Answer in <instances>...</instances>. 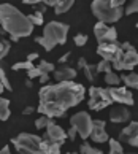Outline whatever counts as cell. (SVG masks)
<instances>
[{
  "mask_svg": "<svg viewBox=\"0 0 138 154\" xmlns=\"http://www.w3.org/2000/svg\"><path fill=\"white\" fill-rule=\"evenodd\" d=\"M5 92V88L2 86V83H0V94H3Z\"/></svg>",
  "mask_w": 138,
  "mask_h": 154,
  "instance_id": "obj_46",
  "label": "cell"
},
{
  "mask_svg": "<svg viewBox=\"0 0 138 154\" xmlns=\"http://www.w3.org/2000/svg\"><path fill=\"white\" fill-rule=\"evenodd\" d=\"M8 64L5 60H0V83H2V86L7 89V91H13V88H11V83L8 79Z\"/></svg>",
  "mask_w": 138,
  "mask_h": 154,
  "instance_id": "obj_17",
  "label": "cell"
},
{
  "mask_svg": "<svg viewBox=\"0 0 138 154\" xmlns=\"http://www.w3.org/2000/svg\"><path fill=\"white\" fill-rule=\"evenodd\" d=\"M138 11V2L136 0H132V2H129V5L125 7L124 10V14H133Z\"/></svg>",
  "mask_w": 138,
  "mask_h": 154,
  "instance_id": "obj_33",
  "label": "cell"
},
{
  "mask_svg": "<svg viewBox=\"0 0 138 154\" xmlns=\"http://www.w3.org/2000/svg\"><path fill=\"white\" fill-rule=\"evenodd\" d=\"M67 134V138H70V140H75V137H76L78 134H76V130H75L72 125H70V129H68V132H65Z\"/></svg>",
  "mask_w": 138,
  "mask_h": 154,
  "instance_id": "obj_37",
  "label": "cell"
},
{
  "mask_svg": "<svg viewBox=\"0 0 138 154\" xmlns=\"http://www.w3.org/2000/svg\"><path fill=\"white\" fill-rule=\"evenodd\" d=\"M0 32H3V30H2V29H0Z\"/></svg>",
  "mask_w": 138,
  "mask_h": 154,
  "instance_id": "obj_49",
  "label": "cell"
},
{
  "mask_svg": "<svg viewBox=\"0 0 138 154\" xmlns=\"http://www.w3.org/2000/svg\"><path fill=\"white\" fill-rule=\"evenodd\" d=\"M119 79L125 84V88H132V89H136L138 88V75L135 72H130L127 73V75H122V76H119Z\"/></svg>",
  "mask_w": 138,
  "mask_h": 154,
  "instance_id": "obj_18",
  "label": "cell"
},
{
  "mask_svg": "<svg viewBox=\"0 0 138 154\" xmlns=\"http://www.w3.org/2000/svg\"><path fill=\"white\" fill-rule=\"evenodd\" d=\"M127 154H135V152H127Z\"/></svg>",
  "mask_w": 138,
  "mask_h": 154,
  "instance_id": "obj_48",
  "label": "cell"
},
{
  "mask_svg": "<svg viewBox=\"0 0 138 154\" xmlns=\"http://www.w3.org/2000/svg\"><path fill=\"white\" fill-rule=\"evenodd\" d=\"M35 65H33V62H16L14 65H11V70H30V68H33Z\"/></svg>",
  "mask_w": 138,
  "mask_h": 154,
  "instance_id": "obj_31",
  "label": "cell"
},
{
  "mask_svg": "<svg viewBox=\"0 0 138 154\" xmlns=\"http://www.w3.org/2000/svg\"><path fill=\"white\" fill-rule=\"evenodd\" d=\"M94 35L99 43H106V42H114L118 40V32L114 27L103 24V22H95L94 26Z\"/></svg>",
  "mask_w": 138,
  "mask_h": 154,
  "instance_id": "obj_9",
  "label": "cell"
},
{
  "mask_svg": "<svg viewBox=\"0 0 138 154\" xmlns=\"http://www.w3.org/2000/svg\"><path fill=\"white\" fill-rule=\"evenodd\" d=\"M10 116H11L10 100L8 99H3V97L0 95V121H8Z\"/></svg>",
  "mask_w": 138,
  "mask_h": 154,
  "instance_id": "obj_20",
  "label": "cell"
},
{
  "mask_svg": "<svg viewBox=\"0 0 138 154\" xmlns=\"http://www.w3.org/2000/svg\"><path fill=\"white\" fill-rule=\"evenodd\" d=\"M73 0H57L56 5H54V13L56 14H64L67 13L68 10L73 7Z\"/></svg>",
  "mask_w": 138,
  "mask_h": 154,
  "instance_id": "obj_19",
  "label": "cell"
},
{
  "mask_svg": "<svg viewBox=\"0 0 138 154\" xmlns=\"http://www.w3.org/2000/svg\"><path fill=\"white\" fill-rule=\"evenodd\" d=\"M87 92H89V108L94 105V103H97V102H100V100H103V102H106V103H113L111 102V99H110V94H108V89H105V88H99V86H90L89 89H87Z\"/></svg>",
  "mask_w": 138,
  "mask_h": 154,
  "instance_id": "obj_12",
  "label": "cell"
},
{
  "mask_svg": "<svg viewBox=\"0 0 138 154\" xmlns=\"http://www.w3.org/2000/svg\"><path fill=\"white\" fill-rule=\"evenodd\" d=\"M92 121L90 115L87 111H78L76 115H73L70 118V125L76 130V134L81 137L83 140L89 138L90 135V129H92Z\"/></svg>",
  "mask_w": 138,
  "mask_h": 154,
  "instance_id": "obj_7",
  "label": "cell"
},
{
  "mask_svg": "<svg viewBox=\"0 0 138 154\" xmlns=\"http://www.w3.org/2000/svg\"><path fill=\"white\" fill-rule=\"evenodd\" d=\"M79 154H103V152H102V149L92 148L87 141H84V143L79 146Z\"/></svg>",
  "mask_w": 138,
  "mask_h": 154,
  "instance_id": "obj_28",
  "label": "cell"
},
{
  "mask_svg": "<svg viewBox=\"0 0 138 154\" xmlns=\"http://www.w3.org/2000/svg\"><path fill=\"white\" fill-rule=\"evenodd\" d=\"M53 122H54V119H51V118H48V116H43V115H41V116H40L37 121H35V127L44 130L49 124H53Z\"/></svg>",
  "mask_w": 138,
  "mask_h": 154,
  "instance_id": "obj_29",
  "label": "cell"
},
{
  "mask_svg": "<svg viewBox=\"0 0 138 154\" xmlns=\"http://www.w3.org/2000/svg\"><path fill=\"white\" fill-rule=\"evenodd\" d=\"M136 65H138V53L136 51H127V53L122 54L119 64L114 65L113 68H116V70H133Z\"/></svg>",
  "mask_w": 138,
  "mask_h": 154,
  "instance_id": "obj_13",
  "label": "cell"
},
{
  "mask_svg": "<svg viewBox=\"0 0 138 154\" xmlns=\"http://www.w3.org/2000/svg\"><path fill=\"white\" fill-rule=\"evenodd\" d=\"M53 73H54V78L57 79V83H60V81H73V78H76L78 75V70L68 65H60Z\"/></svg>",
  "mask_w": 138,
  "mask_h": 154,
  "instance_id": "obj_15",
  "label": "cell"
},
{
  "mask_svg": "<svg viewBox=\"0 0 138 154\" xmlns=\"http://www.w3.org/2000/svg\"><path fill=\"white\" fill-rule=\"evenodd\" d=\"M0 29L10 35L11 42L29 37L35 27L29 21L27 14L11 3H0Z\"/></svg>",
  "mask_w": 138,
  "mask_h": 154,
  "instance_id": "obj_2",
  "label": "cell"
},
{
  "mask_svg": "<svg viewBox=\"0 0 138 154\" xmlns=\"http://www.w3.org/2000/svg\"><path fill=\"white\" fill-rule=\"evenodd\" d=\"M33 113H35V108H33V106H26L24 110H22V115H24V116L33 115Z\"/></svg>",
  "mask_w": 138,
  "mask_h": 154,
  "instance_id": "obj_38",
  "label": "cell"
},
{
  "mask_svg": "<svg viewBox=\"0 0 138 154\" xmlns=\"http://www.w3.org/2000/svg\"><path fill=\"white\" fill-rule=\"evenodd\" d=\"M105 125L106 122L103 121V119H95V121H92V129H90V138L92 141H95V143H105L108 141V134L105 130Z\"/></svg>",
  "mask_w": 138,
  "mask_h": 154,
  "instance_id": "obj_11",
  "label": "cell"
},
{
  "mask_svg": "<svg viewBox=\"0 0 138 154\" xmlns=\"http://www.w3.org/2000/svg\"><path fill=\"white\" fill-rule=\"evenodd\" d=\"M40 76H41V72H40L37 67H33V68H30V70H27V78H29V79L40 78Z\"/></svg>",
  "mask_w": 138,
  "mask_h": 154,
  "instance_id": "obj_34",
  "label": "cell"
},
{
  "mask_svg": "<svg viewBox=\"0 0 138 154\" xmlns=\"http://www.w3.org/2000/svg\"><path fill=\"white\" fill-rule=\"evenodd\" d=\"M27 18L32 22V26H43V22H44V14L37 11V10L33 11L32 14H27Z\"/></svg>",
  "mask_w": 138,
  "mask_h": 154,
  "instance_id": "obj_23",
  "label": "cell"
},
{
  "mask_svg": "<svg viewBox=\"0 0 138 154\" xmlns=\"http://www.w3.org/2000/svg\"><path fill=\"white\" fill-rule=\"evenodd\" d=\"M108 141H110V154H125V152H124L122 145H121L118 140H114V138H108Z\"/></svg>",
  "mask_w": 138,
  "mask_h": 154,
  "instance_id": "obj_27",
  "label": "cell"
},
{
  "mask_svg": "<svg viewBox=\"0 0 138 154\" xmlns=\"http://www.w3.org/2000/svg\"><path fill=\"white\" fill-rule=\"evenodd\" d=\"M56 2H57V0H43V3H44L46 8H48V7H53V8H54Z\"/></svg>",
  "mask_w": 138,
  "mask_h": 154,
  "instance_id": "obj_42",
  "label": "cell"
},
{
  "mask_svg": "<svg viewBox=\"0 0 138 154\" xmlns=\"http://www.w3.org/2000/svg\"><path fill=\"white\" fill-rule=\"evenodd\" d=\"M133 137H138V122L136 121H130V124L125 129H122L119 132V138L118 141H129Z\"/></svg>",
  "mask_w": 138,
  "mask_h": 154,
  "instance_id": "obj_16",
  "label": "cell"
},
{
  "mask_svg": "<svg viewBox=\"0 0 138 154\" xmlns=\"http://www.w3.org/2000/svg\"><path fill=\"white\" fill-rule=\"evenodd\" d=\"M92 14L97 18V22H103V24H113L118 22L124 14V8H114L111 7L110 0H94L90 3Z\"/></svg>",
  "mask_w": 138,
  "mask_h": 154,
  "instance_id": "obj_4",
  "label": "cell"
},
{
  "mask_svg": "<svg viewBox=\"0 0 138 154\" xmlns=\"http://www.w3.org/2000/svg\"><path fill=\"white\" fill-rule=\"evenodd\" d=\"M106 106H110V103H106V102L100 100V102H97V103L92 105V106H90V110H94V111H100V110H103V108H106Z\"/></svg>",
  "mask_w": 138,
  "mask_h": 154,
  "instance_id": "obj_35",
  "label": "cell"
},
{
  "mask_svg": "<svg viewBox=\"0 0 138 154\" xmlns=\"http://www.w3.org/2000/svg\"><path fill=\"white\" fill-rule=\"evenodd\" d=\"M10 49H11V43L5 38H0V60H3L5 57H7Z\"/></svg>",
  "mask_w": 138,
  "mask_h": 154,
  "instance_id": "obj_26",
  "label": "cell"
},
{
  "mask_svg": "<svg viewBox=\"0 0 138 154\" xmlns=\"http://www.w3.org/2000/svg\"><path fill=\"white\" fill-rule=\"evenodd\" d=\"M86 89L83 84L75 81H60L56 84H46L40 89L38 113L51 119L64 118L70 108L84 100Z\"/></svg>",
  "mask_w": 138,
  "mask_h": 154,
  "instance_id": "obj_1",
  "label": "cell"
},
{
  "mask_svg": "<svg viewBox=\"0 0 138 154\" xmlns=\"http://www.w3.org/2000/svg\"><path fill=\"white\" fill-rule=\"evenodd\" d=\"M97 54L100 56L103 60H108L111 64V68L119 64L121 57H122L124 51L121 49V42L114 40V42H106V43H99L97 46Z\"/></svg>",
  "mask_w": 138,
  "mask_h": 154,
  "instance_id": "obj_6",
  "label": "cell"
},
{
  "mask_svg": "<svg viewBox=\"0 0 138 154\" xmlns=\"http://www.w3.org/2000/svg\"><path fill=\"white\" fill-rule=\"evenodd\" d=\"M121 49L124 51V53H127V51H136L135 46L132 45L130 42H124V43H121Z\"/></svg>",
  "mask_w": 138,
  "mask_h": 154,
  "instance_id": "obj_36",
  "label": "cell"
},
{
  "mask_svg": "<svg viewBox=\"0 0 138 154\" xmlns=\"http://www.w3.org/2000/svg\"><path fill=\"white\" fill-rule=\"evenodd\" d=\"M35 59H38V53H30L27 56V62H33Z\"/></svg>",
  "mask_w": 138,
  "mask_h": 154,
  "instance_id": "obj_41",
  "label": "cell"
},
{
  "mask_svg": "<svg viewBox=\"0 0 138 154\" xmlns=\"http://www.w3.org/2000/svg\"><path fill=\"white\" fill-rule=\"evenodd\" d=\"M41 140L43 141H51V143H59L60 146L65 143V140H67V134H65V130L60 127V125H57L56 122L53 124H49L48 127L44 129V134L41 137Z\"/></svg>",
  "mask_w": 138,
  "mask_h": 154,
  "instance_id": "obj_8",
  "label": "cell"
},
{
  "mask_svg": "<svg viewBox=\"0 0 138 154\" xmlns=\"http://www.w3.org/2000/svg\"><path fill=\"white\" fill-rule=\"evenodd\" d=\"M26 86H27V88H32V79H27V81H26Z\"/></svg>",
  "mask_w": 138,
  "mask_h": 154,
  "instance_id": "obj_45",
  "label": "cell"
},
{
  "mask_svg": "<svg viewBox=\"0 0 138 154\" xmlns=\"http://www.w3.org/2000/svg\"><path fill=\"white\" fill-rule=\"evenodd\" d=\"M108 94H110V99L114 103H121V105H133V95H132V91H129L127 88H108Z\"/></svg>",
  "mask_w": 138,
  "mask_h": 154,
  "instance_id": "obj_10",
  "label": "cell"
},
{
  "mask_svg": "<svg viewBox=\"0 0 138 154\" xmlns=\"http://www.w3.org/2000/svg\"><path fill=\"white\" fill-rule=\"evenodd\" d=\"M95 65H97V72H99V73H110V72H113L111 70V64L108 60L102 59L99 64H95Z\"/></svg>",
  "mask_w": 138,
  "mask_h": 154,
  "instance_id": "obj_30",
  "label": "cell"
},
{
  "mask_svg": "<svg viewBox=\"0 0 138 154\" xmlns=\"http://www.w3.org/2000/svg\"><path fill=\"white\" fill-rule=\"evenodd\" d=\"M24 3L26 5H33V7H35V5L40 3V0H24Z\"/></svg>",
  "mask_w": 138,
  "mask_h": 154,
  "instance_id": "obj_44",
  "label": "cell"
},
{
  "mask_svg": "<svg viewBox=\"0 0 138 154\" xmlns=\"http://www.w3.org/2000/svg\"><path fill=\"white\" fill-rule=\"evenodd\" d=\"M81 70L84 72V75H86V78L89 79L90 83H94L95 81V78H97V75H99V72H97V65L95 64H86Z\"/></svg>",
  "mask_w": 138,
  "mask_h": 154,
  "instance_id": "obj_21",
  "label": "cell"
},
{
  "mask_svg": "<svg viewBox=\"0 0 138 154\" xmlns=\"http://www.w3.org/2000/svg\"><path fill=\"white\" fill-rule=\"evenodd\" d=\"M11 143L19 154H43V140L38 135L22 132L11 138Z\"/></svg>",
  "mask_w": 138,
  "mask_h": 154,
  "instance_id": "obj_5",
  "label": "cell"
},
{
  "mask_svg": "<svg viewBox=\"0 0 138 154\" xmlns=\"http://www.w3.org/2000/svg\"><path fill=\"white\" fill-rule=\"evenodd\" d=\"M105 83L108 84L110 88H116L118 84L121 83L119 79V75H116L114 72H110V73H105Z\"/></svg>",
  "mask_w": 138,
  "mask_h": 154,
  "instance_id": "obj_25",
  "label": "cell"
},
{
  "mask_svg": "<svg viewBox=\"0 0 138 154\" xmlns=\"http://www.w3.org/2000/svg\"><path fill=\"white\" fill-rule=\"evenodd\" d=\"M130 118H132V115H130L129 108L124 106V105H118V106L111 108V111H110V121L116 122V124L129 122Z\"/></svg>",
  "mask_w": 138,
  "mask_h": 154,
  "instance_id": "obj_14",
  "label": "cell"
},
{
  "mask_svg": "<svg viewBox=\"0 0 138 154\" xmlns=\"http://www.w3.org/2000/svg\"><path fill=\"white\" fill-rule=\"evenodd\" d=\"M68 27L65 22L59 21H49L43 27V35L35 38V42L43 46L46 51H53L57 45H65L67 43V35H68Z\"/></svg>",
  "mask_w": 138,
  "mask_h": 154,
  "instance_id": "obj_3",
  "label": "cell"
},
{
  "mask_svg": "<svg viewBox=\"0 0 138 154\" xmlns=\"http://www.w3.org/2000/svg\"><path fill=\"white\" fill-rule=\"evenodd\" d=\"M72 56V53H65L64 56H62V57H59V64H65V62L68 60V57H70Z\"/></svg>",
  "mask_w": 138,
  "mask_h": 154,
  "instance_id": "obj_40",
  "label": "cell"
},
{
  "mask_svg": "<svg viewBox=\"0 0 138 154\" xmlns=\"http://www.w3.org/2000/svg\"><path fill=\"white\" fill-rule=\"evenodd\" d=\"M37 68L41 73H46V75H49L51 72L56 70V65L53 64V62H48V60H40V64L37 65Z\"/></svg>",
  "mask_w": 138,
  "mask_h": 154,
  "instance_id": "obj_24",
  "label": "cell"
},
{
  "mask_svg": "<svg viewBox=\"0 0 138 154\" xmlns=\"http://www.w3.org/2000/svg\"><path fill=\"white\" fill-rule=\"evenodd\" d=\"M87 35H86V33H76V35H75V38H73V42H75V45H76V46H84L86 43H87Z\"/></svg>",
  "mask_w": 138,
  "mask_h": 154,
  "instance_id": "obj_32",
  "label": "cell"
},
{
  "mask_svg": "<svg viewBox=\"0 0 138 154\" xmlns=\"http://www.w3.org/2000/svg\"><path fill=\"white\" fill-rule=\"evenodd\" d=\"M0 154H11V149H10V146H3L2 149H0Z\"/></svg>",
  "mask_w": 138,
  "mask_h": 154,
  "instance_id": "obj_43",
  "label": "cell"
},
{
  "mask_svg": "<svg viewBox=\"0 0 138 154\" xmlns=\"http://www.w3.org/2000/svg\"><path fill=\"white\" fill-rule=\"evenodd\" d=\"M38 79H40V83H41V84H46V83L49 81V75H46V73H41V76H40Z\"/></svg>",
  "mask_w": 138,
  "mask_h": 154,
  "instance_id": "obj_39",
  "label": "cell"
},
{
  "mask_svg": "<svg viewBox=\"0 0 138 154\" xmlns=\"http://www.w3.org/2000/svg\"><path fill=\"white\" fill-rule=\"evenodd\" d=\"M43 154H60V145L51 143V141H43Z\"/></svg>",
  "mask_w": 138,
  "mask_h": 154,
  "instance_id": "obj_22",
  "label": "cell"
},
{
  "mask_svg": "<svg viewBox=\"0 0 138 154\" xmlns=\"http://www.w3.org/2000/svg\"><path fill=\"white\" fill-rule=\"evenodd\" d=\"M67 154H76V152H67Z\"/></svg>",
  "mask_w": 138,
  "mask_h": 154,
  "instance_id": "obj_47",
  "label": "cell"
}]
</instances>
